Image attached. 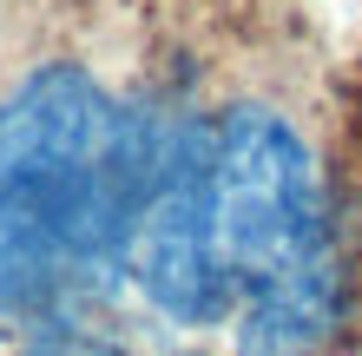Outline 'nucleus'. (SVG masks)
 <instances>
[{"mask_svg":"<svg viewBox=\"0 0 362 356\" xmlns=\"http://www.w3.org/2000/svg\"><path fill=\"white\" fill-rule=\"evenodd\" d=\"M172 125L73 59L0 93V323L59 317L132 270Z\"/></svg>","mask_w":362,"mask_h":356,"instance_id":"obj_2","label":"nucleus"},{"mask_svg":"<svg viewBox=\"0 0 362 356\" xmlns=\"http://www.w3.org/2000/svg\"><path fill=\"white\" fill-rule=\"evenodd\" d=\"M132 284L185 330H230L238 356H316L343 330V244L290 119L224 106L172 125Z\"/></svg>","mask_w":362,"mask_h":356,"instance_id":"obj_1","label":"nucleus"}]
</instances>
